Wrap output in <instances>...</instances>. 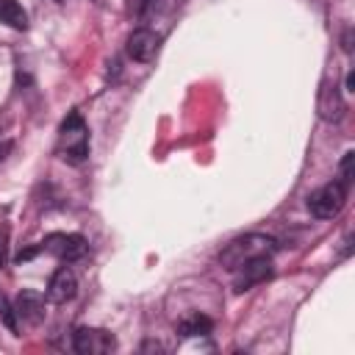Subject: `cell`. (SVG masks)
<instances>
[{"label": "cell", "mask_w": 355, "mask_h": 355, "mask_svg": "<svg viewBox=\"0 0 355 355\" xmlns=\"http://www.w3.org/2000/svg\"><path fill=\"white\" fill-rule=\"evenodd\" d=\"M58 155L67 164H83L89 158V128L78 111L67 114L58 128Z\"/></svg>", "instance_id": "6da1fadb"}, {"label": "cell", "mask_w": 355, "mask_h": 355, "mask_svg": "<svg viewBox=\"0 0 355 355\" xmlns=\"http://www.w3.org/2000/svg\"><path fill=\"white\" fill-rule=\"evenodd\" d=\"M272 252H275V239H269L263 233H247V236H239V239H233L230 244L222 247L219 263L227 272H233L239 263H244L255 255H272Z\"/></svg>", "instance_id": "7a4b0ae2"}, {"label": "cell", "mask_w": 355, "mask_h": 355, "mask_svg": "<svg viewBox=\"0 0 355 355\" xmlns=\"http://www.w3.org/2000/svg\"><path fill=\"white\" fill-rule=\"evenodd\" d=\"M344 205H347V183L341 180H330L308 197V211L316 219H333L341 214Z\"/></svg>", "instance_id": "3957f363"}, {"label": "cell", "mask_w": 355, "mask_h": 355, "mask_svg": "<svg viewBox=\"0 0 355 355\" xmlns=\"http://www.w3.org/2000/svg\"><path fill=\"white\" fill-rule=\"evenodd\" d=\"M272 272H275L272 255H255V258H250V261H244V263H239V266L233 269V288H236L239 294H241V291H250L252 286L269 280Z\"/></svg>", "instance_id": "277c9868"}, {"label": "cell", "mask_w": 355, "mask_h": 355, "mask_svg": "<svg viewBox=\"0 0 355 355\" xmlns=\"http://www.w3.org/2000/svg\"><path fill=\"white\" fill-rule=\"evenodd\" d=\"M42 250L50 252V255H55V258L64 261V263H72V261H80V258L86 255L89 244H86V239L78 236V233H50V236L42 241Z\"/></svg>", "instance_id": "5b68a950"}, {"label": "cell", "mask_w": 355, "mask_h": 355, "mask_svg": "<svg viewBox=\"0 0 355 355\" xmlns=\"http://www.w3.org/2000/svg\"><path fill=\"white\" fill-rule=\"evenodd\" d=\"M72 347L80 355H105L116 347V338L100 327H78L72 333Z\"/></svg>", "instance_id": "8992f818"}, {"label": "cell", "mask_w": 355, "mask_h": 355, "mask_svg": "<svg viewBox=\"0 0 355 355\" xmlns=\"http://www.w3.org/2000/svg\"><path fill=\"white\" fill-rule=\"evenodd\" d=\"M75 294H78V277H75V272L69 266L55 269L53 277H50V283H47V288H44V300L53 302V305H64Z\"/></svg>", "instance_id": "52a82bcc"}, {"label": "cell", "mask_w": 355, "mask_h": 355, "mask_svg": "<svg viewBox=\"0 0 355 355\" xmlns=\"http://www.w3.org/2000/svg\"><path fill=\"white\" fill-rule=\"evenodd\" d=\"M316 111L324 122H338L347 111L344 105V97H341V89L330 80H322V89H319V103H316Z\"/></svg>", "instance_id": "ba28073f"}, {"label": "cell", "mask_w": 355, "mask_h": 355, "mask_svg": "<svg viewBox=\"0 0 355 355\" xmlns=\"http://www.w3.org/2000/svg\"><path fill=\"white\" fill-rule=\"evenodd\" d=\"M14 311H17V316L22 319V322H28V324H42L44 322V297L39 294V291H33V288H22L19 294H17V302H14Z\"/></svg>", "instance_id": "9c48e42d"}, {"label": "cell", "mask_w": 355, "mask_h": 355, "mask_svg": "<svg viewBox=\"0 0 355 355\" xmlns=\"http://www.w3.org/2000/svg\"><path fill=\"white\" fill-rule=\"evenodd\" d=\"M158 53V36L153 33V31H147V28H139V31H133L130 36H128V55L133 58V61H150L153 55Z\"/></svg>", "instance_id": "30bf717a"}, {"label": "cell", "mask_w": 355, "mask_h": 355, "mask_svg": "<svg viewBox=\"0 0 355 355\" xmlns=\"http://www.w3.org/2000/svg\"><path fill=\"white\" fill-rule=\"evenodd\" d=\"M214 330V322L205 316V313H189V316H183L180 322H178V333L180 336H186V338H194V336H208Z\"/></svg>", "instance_id": "8fae6325"}, {"label": "cell", "mask_w": 355, "mask_h": 355, "mask_svg": "<svg viewBox=\"0 0 355 355\" xmlns=\"http://www.w3.org/2000/svg\"><path fill=\"white\" fill-rule=\"evenodd\" d=\"M0 22L14 28V31H25L28 28V11L17 0H0Z\"/></svg>", "instance_id": "7c38bea8"}, {"label": "cell", "mask_w": 355, "mask_h": 355, "mask_svg": "<svg viewBox=\"0 0 355 355\" xmlns=\"http://www.w3.org/2000/svg\"><path fill=\"white\" fill-rule=\"evenodd\" d=\"M0 319L6 322V327L11 330V333H17V311L8 305V300L0 294Z\"/></svg>", "instance_id": "4fadbf2b"}, {"label": "cell", "mask_w": 355, "mask_h": 355, "mask_svg": "<svg viewBox=\"0 0 355 355\" xmlns=\"http://www.w3.org/2000/svg\"><path fill=\"white\" fill-rule=\"evenodd\" d=\"M352 161H355V153L352 150H347L344 153V158H341V183H352Z\"/></svg>", "instance_id": "5bb4252c"}, {"label": "cell", "mask_w": 355, "mask_h": 355, "mask_svg": "<svg viewBox=\"0 0 355 355\" xmlns=\"http://www.w3.org/2000/svg\"><path fill=\"white\" fill-rule=\"evenodd\" d=\"M153 3H155V0H130V3H128V11H130V17L139 19V17L147 14V8H150Z\"/></svg>", "instance_id": "9a60e30c"}, {"label": "cell", "mask_w": 355, "mask_h": 355, "mask_svg": "<svg viewBox=\"0 0 355 355\" xmlns=\"http://www.w3.org/2000/svg\"><path fill=\"white\" fill-rule=\"evenodd\" d=\"M6 261H8V227L3 225L0 227V269L6 266Z\"/></svg>", "instance_id": "2e32d148"}, {"label": "cell", "mask_w": 355, "mask_h": 355, "mask_svg": "<svg viewBox=\"0 0 355 355\" xmlns=\"http://www.w3.org/2000/svg\"><path fill=\"white\" fill-rule=\"evenodd\" d=\"M347 92H355V72H347Z\"/></svg>", "instance_id": "e0dca14e"}, {"label": "cell", "mask_w": 355, "mask_h": 355, "mask_svg": "<svg viewBox=\"0 0 355 355\" xmlns=\"http://www.w3.org/2000/svg\"><path fill=\"white\" fill-rule=\"evenodd\" d=\"M8 150H11V141H3V144H0V161L6 158V153H8Z\"/></svg>", "instance_id": "ac0fdd59"}, {"label": "cell", "mask_w": 355, "mask_h": 355, "mask_svg": "<svg viewBox=\"0 0 355 355\" xmlns=\"http://www.w3.org/2000/svg\"><path fill=\"white\" fill-rule=\"evenodd\" d=\"M55 3H61V0H55Z\"/></svg>", "instance_id": "d6986e66"}]
</instances>
